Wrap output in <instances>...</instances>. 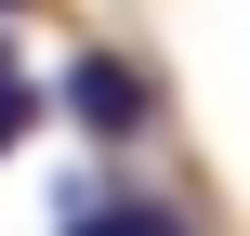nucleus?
Here are the masks:
<instances>
[{
  "label": "nucleus",
  "mask_w": 250,
  "mask_h": 236,
  "mask_svg": "<svg viewBox=\"0 0 250 236\" xmlns=\"http://www.w3.org/2000/svg\"><path fill=\"white\" fill-rule=\"evenodd\" d=\"M66 118L105 131V145H132V131L158 118V79H145L132 53H79V66H66Z\"/></svg>",
  "instance_id": "nucleus-1"
},
{
  "label": "nucleus",
  "mask_w": 250,
  "mask_h": 236,
  "mask_svg": "<svg viewBox=\"0 0 250 236\" xmlns=\"http://www.w3.org/2000/svg\"><path fill=\"white\" fill-rule=\"evenodd\" d=\"M53 210H66V236H185V210H158V197H105V184H66Z\"/></svg>",
  "instance_id": "nucleus-2"
},
{
  "label": "nucleus",
  "mask_w": 250,
  "mask_h": 236,
  "mask_svg": "<svg viewBox=\"0 0 250 236\" xmlns=\"http://www.w3.org/2000/svg\"><path fill=\"white\" fill-rule=\"evenodd\" d=\"M26 118H40V92H26V66H13V39H0V158L26 145Z\"/></svg>",
  "instance_id": "nucleus-3"
},
{
  "label": "nucleus",
  "mask_w": 250,
  "mask_h": 236,
  "mask_svg": "<svg viewBox=\"0 0 250 236\" xmlns=\"http://www.w3.org/2000/svg\"><path fill=\"white\" fill-rule=\"evenodd\" d=\"M0 13H26V0H0Z\"/></svg>",
  "instance_id": "nucleus-4"
}]
</instances>
